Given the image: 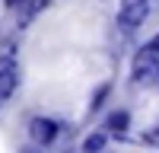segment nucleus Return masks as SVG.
<instances>
[{"label":"nucleus","instance_id":"nucleus-1","mask_svg":"<svg viewBox=\"0 0 159 153\" xmlns=\"http://www.w3.org/2000/svg\"><path fill=\"white\" fill-rule=\"evenodd\" d=\"M150 13H153V0H121L118 3V26L124 32H134L150 19Z\"/></svg>","mask_w":159,"mask_h":153},{"label":"nucleus","instance_id":"nucleus-2","mask_svg":"<svg viewBox=\"0 0 159 153\" xmlns=\"http://www.w3.org/2000/svg\"><path fill=\"white\" fill-rule=\"evenodd\" d=\"M130 80L140 83V86H150V83L159 80V51H153L150 45L137 51L134 67H130Z\"/></svg>","mask_w":159,"mask_h":153},{"label":"nucleus","instance_id":"nucleus-3","mask_svg":"<svg viewBox=\"0 0 159 153\" xmlns=\"http://www.w3.org/2000/svg\"><path fill=\"white\" fill-rule=\"evenodd\" d=\"M57 134H61V124L54 118L38 115V118L29 121V137H32V144H38V147H51L57 140Z\"/></svg>","mask_w":159,"mask_h":153},{"label":"nucleus","instance_id":"nucleus-4","mask_svg":"<svg viewBox=\"0 0 159 153\" xmlns=\"http://www.w3.org/2000/svg\"><path fill=\"white\" fill-rule=\"evenodd\" d=\"M16 83H19V73H16V67H0V99L13 96Z\"/></svg>","mask_w":159,"mask_h":153},{"label":"nucleus","instance_id":"nucleus-5","mask_svg":"<svg viewBox=\"0 0 159 153\" xmlns=\"http://www.w3.org/2000/svg\"><path fill=\"white\" fill-rule=\"evenodd\" d=\"M48 3H51V0H25V3L19 7V10H22V13H19V26H29L32 16H38L42 10H48Z\"/></svg>","mask_w":159,"mask_h":153},{"label":"nucleus","instance_id":"nucleus-6","mask_svg":"<svg viewBox=\"0 0 159 153\" xmlns=\"http://www.w3.org/2000/svg\"><path fill=\"white\" fill-rule=\"evenodd\" d=\"M127 124H130V115L124 112V109H118V112H111L108 115V121H105V131H127Z\"/></svg>","mask_w":159,"mask_h":153},{"label":"nucleus","instance_id":"nucleus-7","mask_svg":"<svg viewBox=\"0 0 159 153\" xmlns=\"http://www.w3.org/2000/svg\"><path fill=\"white\" fill-rule=\"evenodd\" d=\"M105 144H108V134H105V131H96V134H89V137L83 140V153H102Z\"/></svg>","mask_w":159,"mask_h":153},{"label":"nucleus","instance_id":"nucleus-8","mask_svg":"<svg viewBox=\"0 0 159 153\" xmlns=\"http://www.w3.org/2000/svg\"><path fill=\"white\" fill-rule=\"evenodd\" d=\"M143 140H147V144H153V147H159V124L150 128V131H143Z\"/></svg>","mask_w":159,"mask_h":153},{"label":"nucleus","instance_id":"nucleus-9","mask_svg":"<svg viewBox=\"0 0 159 153\" xmlns=\"http://www.w3.org/2000/svg\"><path fill=\"white\" fill-rule=\"evenodd\" d=\"M105 96H108V86H102V89H99V93H96V96H92V109H99Z\"/></svg>","mask_w":159,"mask_h":153},{"label":"nucleus","instance_id":"nucleus-10","mask_svg":"<svg viewBox=\"0 0 159 153\" xmlns=\"http://www.w3.org/2000/svg\"><path fill=\"white\" fill-rule=\"evenodd\" d=\"M3 3H7V7H10V10H19V7H22V3H25V0H3Z\"/></svg>","mask_w":159,"mask_h":153},{"label":"nucleus","instance_id":"nucleus-11","mask_svg":"<svg viewBox=\"0 0 159 153\" xmlns=\"http://www.w3.org/2000/svg\"><path fill=\"white\" fill-rule=\"evenodd\" d=\"M19 153H42V150H38V144H35V147H25V150H19Z\"/></svg>","mask_w":159,"mask_h":153},{"label":"nucleus","instance_id":"nucleus-12","mask_svg":"<svg viewBox=\"0 0 159 153\" xmlns=\"http://www.w3.org/2000/svg\"><path fill=\"white\" fill-rule=\"evenodd\" d=\"M150 48H153V51H159V32H156V38H153V42H150Z\"/></svg>","mask_w":159,"mask_h":153},{"label":"nucleus","instance_id":"nucleus-13","mask_svg":"<svg viewBox=\"0 0 159 153\" xmlns=\"http://www.w3.org/2000/svg\"><path fill=\"white\" fill-rule=\"evenodd\" d=\"M0 102H3V99H0Z\"/></svg>","mask_w":159,"mask_h":153}]
</instances>
